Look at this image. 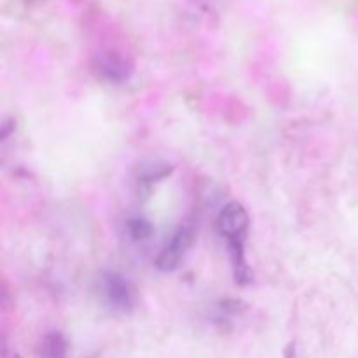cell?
Returning a JSON list of instances; mask_svg holds the SVG:
<instances>
[{"instance_id": "cell-4", "label": "cell", "mask_w": 358, "mask_h": 358, "mask_svg": "<svg viewBox=\"0 0 358 358\" xmlns=\"http://www.w3.org/2000/svg\"><path fill=\"white\" fill-rule=\"evenodd\" d=\"M96 70L108 83H122L129 77V66L117 52H103L96 59Z\"/></svg>"}, {"instance_id": "cell-1", "label": "cell", "mask_w": 358, "mask_h": 358, "mask_svg": "<svg viewBox=\"0 0 358 358\" xmlns=\"http://www.w3.org/2000/svg\"><path fill=\"white\" fill-rule=\"evenodd\" d=\"M250 229V217L243 205L233 201L227 203L217 217V231L227 241L231 250V261L234 268V278L240 285L252 282L250 268L245 259V241Z\"/></svg>"}, {"instance_id": "cell-5", "label": "cell", "mask_w": 358, "mask_h": 358, "mask_svg": "<svg viewBox=\"0 0 358 358\" xmlns=\"http://www.w3.org/2000/svg\"><path fill=\"white\" fill-rule=\"evenodd\" d=\"M69 343L62 332H49L41 343V358H66Z\"/></svg>"}, {"instance_id": "cell-6", "label": "cell", "mask_w": 358, "mask_h": 358, "mask_svg": "<svg viewBox=\"0 0 358 358\" xmlns=\"http://www.w3.org/2000/svg\"><path fill=\"white\" fill-rule=\"evenodd\" d=\"M173 171V166L164 161H150V163L142 164L138 170V182L140 184H152L166 178Z\"/></svg>"}, {"instance_id": "cell-7", "label": "cell", "mask_w": 358, "mask_h": 358, "mask_svg": "<svg viewBox=\"0 0 358 358\" xmlns=\"http://www.w3.org/2000/svg\"><path fill=\"white\" fill-rule=\"evenodd\" d=\"M152 231V224L149 220L142 219V217H133V219L128 220V233L135 241L147 240V238H150Z\"/></svg>"}, {"instance_id": "cell-2", "label": "cell", "mask_w": 358, "mask_h": 358, "mask_svg": "<svg viewBox=\"0 0 358 358\" xmlns=\"http://www.w3.org/2000/svg\"><path fill=\"white\" fill-rule=\"evenodd\" d=\"M101 290H103L105 303L114 311L128 313L135 308V289L129 283V280L119 273H105L103 278H101Z\"/></svg>"}, {"instance_id": "cell-3", "label": "cell", "mask_w": 358, "mask_h": 358, "mask_svg": "<svg viewBox=\"0 0 358 358\" xmlns=\"http://www.w3.org/2000/svg\"><path fill=\"white\" fill-rule=\"evenodd\" d=\"M192 241H194V229H192V226L185 224V226L178 227L173 236H171V240L166 243V247L161 250L159 257L156 259L157 269L164 273L175 271L182 259L185 257L189 248H191Z\"/></svg>"}]
</instances>
